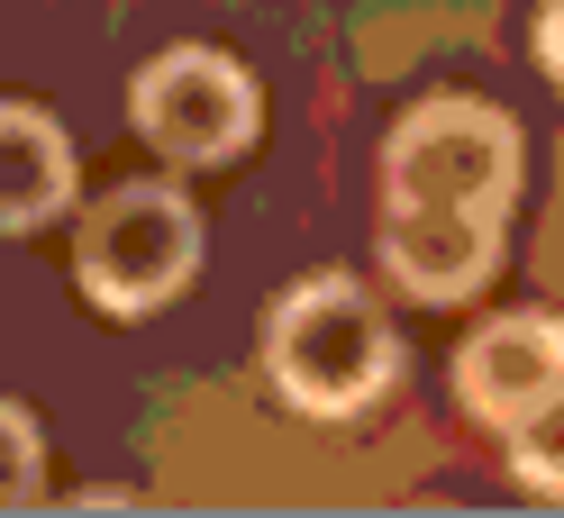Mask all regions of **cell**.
I'll list each match as a JSON object with an SVG mask.
<instances>
[{
    "instance_id": "obj_2",
    "label": "cell",
    "mask_w": 564,
    "mask_h": 518,
    "mask_svg": "<svg viewBox=\"0 0 564 518\" xmlns=\"http://www.w3.org/2000/svg\"><path fill=\"white\" fill-rule=\"evenodd\" d=\"M264 383L301 419H356L401 383V337L356 273H310L264 319Z\"/></svg>"
},
{
    "instance_id": "obj_6",
    "label": "cell",
    "mask_w": 564,
    "mask_h": 518,
    "mask_svg": "<svg viewBox=\"0 0 564 518\" xmlns=\"http://www.w3.org/2000/svg\"><path fill=\"white\" fill-rule=\"evenodd\" d=\"M64 200H74L64 128L46 110H28V100H0V236H28V228L64 219Z\"/></svg>"
},
{
    "instance_id": "obj_3",
    "label": "cell",
    "mask_w": 564,
    "mask_h": 518,
    "mask_svg": "<svg viewBox=\"0 0 564 518\" xmlns=\"http://www.w3.org/2000/svg\"><path fill=\"white\" fill-rule=\"evenodd\" d=\"M192 273H200V210L173 183H119L83 219L74 283L110 309V319H155Z\"/></svg>"
},
{
    "instance_id": "obj_7",
    "label": "cell",
    "mask_w": 564,
    "mask_h": 518,
    "mask_svg": "<svg viewBox=\"0 0 564 518\" xmlns=\"http://www.w3.org/2000/svg\"><path fill=\"white\" fill-rule=\"evenodd\" d=\"M510 473L528 482V492L564 500V392H546V400L510 428Z\"/></svg>"
},
{
    "instance_id": "obj_5",
    "label": "cell",
    "mask_w": 564,
    "mask_h": 518,
    "mask_svg": "<svg viewBox=\"0 0 564 518\" xmlns=\"http://www.w3.org/2000/svg\"><path fill=\"white\" fill-rule=\"evenodd\" d=\"M546 392H564V319H546V309H510V319L474 328L455 355V400L491 437H510Z\"/></svg>"
},
{
    "instance_id": "obj_8",
    "label": "cell",
    "mask_w": 564,
    "mask_h": 518,
    "mask_svg": "<svg viewBox=\"0 0 564 518\" xmlns=\"http://www.w3.org/2000/svg\"><path fill=\"white\" fill-rule=\"evenodd\" d=\"M37 473H46V437L19 400H0V509H28L37 500Z\"/></svg>"
},
{
    "instance_id": "obj_4",
    "label": "cell",
    "mask_w": 564,
    "mask_h": 518,
    "mask_svg": "<svg viewBox=\"0 0 564 518\" xmlns=\"http://www.w3.org/2000/svg\"><path fill=\"white\" fill-rule=\"evenodd\" d=\"M128 119L164 164H228L256 146V82L219 46H164L147 74L128 82Z\"/></svg>"
},
{
    "instance_id": "obj_1",
    "label": "cell",
    "mask_w": 564,
    "mask_h": 518,
    "mask_svg": "<svg viewBox=\"0 0 564 518\" xmlns=\"http://www.w3.org/2000/svg\"><path fill=\"white\" fill-rule=\"evenodd\" d=\"M519 128L491 100H419L382 146V264L410 300H474L501 273Z\"/></svg>"
},
{
    "instance_id": "obj_9",
    "label": "cell",
    "mask_w": 564,
    "mask_h": 518,
    "mask_svg": "<svg viewBox=\"0 0 564 518\" xmlns=\"http://www.w3.org/2000/svg\"><path fill=\"white\" fill-rule=\"evenodd\" d=\"M538 64H546V82L564 91V0H546V10H538Z\"/></svg>"
}]
</instances>
